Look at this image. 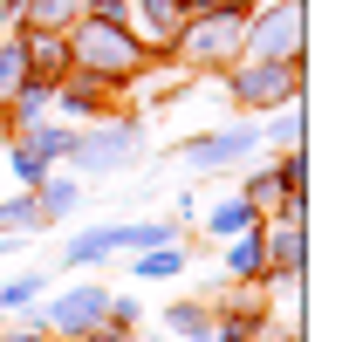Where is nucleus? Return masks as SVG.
<instances>
[{"label":"nucleus","mask_w":356,"mask_h":342,"mask_svg":"<svg viewBox=\"0 0 356 342\" xmlns=\"http://www.w3.org/2000/svg\"><path fill=\"white\" fill-rule=\"evenodd\" d=\"M7 254H14V233H0V260H7Z\"/></svg>","instance_id":"obj_26"},{"label":"nucleus","mask_w":356,"mask_h":342,"mask_svg":"<svg viewBox=\"0 0 356 342\" xmlns=\"http://www.w3.org/2000/svg\"><path fill=\"white\" fill-rule=\"evenodd\" d=\"M7 165H14V178H21V185H42V178H48V165L28 151V144H14V158H7Z\"/></svg>","instance_id":"obj_22"},{"label":"nucleus","mask_w":356,"mask_h":342,"mask_svg":"<svg viewBox=\"0 0 356 342\" xmlns=\"http://www.w3.org/2000/svg\"><path fill=\"white\" fill-rule=\"evenodd\" d=\"M83 171H131L137 158V124H110V130H89L76 137V151H69Z\"/></svg>","instance_id":"obj_4"},{"label":"nucleus","mask_w":356,"mask_h":342,"mask_svg":"<svg viewBox=\"0 0 356 342\" xmlns=\"http://www.w3.org/2000/svg\"><path fill=\"white\" fill-rule=\"evenodd\" d=\"M267 137H281V144L295 151V137H302V110H281V124H267Z\"/></svg>","instance_id":"obj_24"},{"label":"nucleus","mask_w":356,"mask_h":342,"mask_svg":"<svg viewBox=\"0 0 356 342\" xmlns=\"http://www.w3.org/2000/svg\"><path fill=\"white\" fill-rule=\"evenodd\" d=\"M185 267H192V260H185V247H178V240H165V247H144L131 274H137V281H178Z\"/></svg>","instance_id":"obj_10"},{"label":"nucleus","mask_w":356,"mask_h":342,"mask_svg":"<svg viewBox=\"0 0 356 342\" xmlns=\"http://www.w3.org/2000/svg\"><path fill=\"white\" fill-rule=\"evenodd\" d=\"M226 274H233V281H261V274H267L261 233H233V247H226Z\"/></svg>","instance_id":"obj_12"},{"label":"nucleus","mask_w":356,"mask_h":342,"mask_svg":"<svg viewBox=\"0 0 356 342\" xmlns=\"http://www.w3.org/2000/svg\"><path fill=\"white\" fill-rule=\"evenodd\" d=\"M42 315L48 336H83V329H96L103 315H110V288H62V295L48 301V308H35Z\"/></svg>","instance_id":"obj_2"},{"label":"nucleus","mask_w":356,"mask_h":342,"mask_svg":"<svg viewBox=\"0 0 356 342\" xmlns=\"http://www.w3.org/2000/svg\"><path fill=\"white\" fill-rule=\"evenodd\" d=\"M247 48H254V62H302V0H281L274 14H261Z\"/></svg>","instance_id":"obj_3"},{"label":"nucleus","mask_w":356,"mask_h":342,"mask_svg":"<svg viewBox=\"0 0 356 342\" xmlns=\"http://www.w3.org/2000/svg\"><path fill=\"white\" fill-rule=\"evenodd\" d=\"M254 219H261V206H247V199H220V206L206 213V233H213V240H233V233H254Z\"/></svg>","instance_id":"obj_11"},{"label":"nucleus","mask_w":356,"mask_h":342,"mask_svg":"<svg viewBox=\"0 0 356 342\" xmlns=\"http://www.w3.org/2000/svg\"><path fill=\"white\" fill-rule=\"evenodd\" d=\"M103 254H117V226H96V233H83V240H69V267H89V260H103Z\"/></svg>","instance_id":"obj_16"},{"label":"nucleus","mask_w":356,"mask_h":342,"mask_svg":"<svg viewBox=\"0 0 356 342\" xmlns=\"http://www.w3.org/2000/svg\"><path fill=\"white\" fill-rule=\"evenodd\" d=\"M35 226H42L35 192H14V199H0V233H35Z\"/></svg>","instance_id":"obj_14"},{"label":"nucleus","mask_w":356,"mask_h":342,"mask_svg":"<svg viewBox=\"0 0 356 342\" xmlns=\"http://www.w3.org/2000/svg\"><path fill=\"white\" fill-rule=\"evenodd\" d=\"M0 342H55V336H42V329H28V322H14V329H0Z\"/></svg>","instance_id":"obj_25"},{"label":"nucleus","mask_w":356,"mask_h":342,"mask_svg":"<svg viewBox=\"0 0 356 342\" xmlns=\"http://www.w3.org/2000/svg\"><path fill=\"white\" fill-rule=\"evenodd\" d=\"M21 55H28V69H55V76H62V69H69V42H62V35H28V42H21Z\"/></svg>","instance_id":"obj_13"},{"label":"nucleus","mask_w":356,"mask_h":342,"mask_svg":"<svg viewBox=\"0 0 356 342\" xmlns=\"http://www.w3.org/2000/svg\"><path fill=\"white\" fill-rule=\"evenodd\" d=\"M28 76H35V69H28V55H21V42H14V48H0V103H14Z\"/></svg>","instance_id":"obj_17"},{"label":"nucleus","mask_w":356,"mask_h":342,"mask_svg":"<svg viewBox=\"0 0 356 342\" xmlns=\"http://www.w3.org/2000/svg\"><path fill=\"white\" fill-rule=\"evenodd\" d=\"M137 7H144V28H151L158 42L178 35V21H185V7H178V0H137Z\"/></svg>","instance_id":"obj_19"},{"label":"nucleus","mask_w":356,"mask_h":342,"mask_svg":"<svg viewBox=\"0 0 356 342\" xmlns=\"http://www.w3.org/2000/svg\"><path fill=\"white\" fill-rule=\"evenodd\" d=\"M254 144H261V130L233 124V130H213V137H192L185 144V165L192 171H226V165H240V151H254Z\"/></svg>","instance_id":"obj_6"},{"label":"nucleus","mask_w":356,"mask_h":342,"mask_svg":"<svg viewBox=\"0 0 356 342\" xmlns=\"http://www.w3.org/2000/svg\"><path fill=\"white\" fill-rule=\"evenodd\" d=\"M42 288H48L42 274H14V281H0V308H28Z\"/></svg>","instance_id":"obj_20"},{"label":"nucleus","mask_w":356,"mask_h":342,"mask_svg":"<svg viewBox=\"0 0 356 342\" xmlns=\"http://www.w3.org/2000/svg\"><path fill=\"white\" fill-rule=\"evenodd\" d=\"M213 322H220V308H206V301H178L165 308V329L178 342H213Z\"/></svg>","instance_id":"obj_9"},{"label":"nucleus","mask_w":356,"mask_h":342,"mask_svg":"<svg viewBox=\"0 0 356 342\" xmlns=\"http://www.w3.org/2000/svg\"><path fill=\"white\" fill-rule=\"evenodd\" d=\"M240 199H247V206H274V199H281V171H274V165H267V171H254Z\"/></svg>","instance_id":"obj_21"},{"label":"nucleus","mask_w":356,"mask_h":342,"mask_svg":"<svg viewBox=\"0 0 356 342\" xmlns=\"http://www.w3.org/2000/svg\"><path fill=\"white\" fill-rule=\"evenodd\" d=\"M21 144H28L42 165H55V158H69V151H76V130H35V137H21Z\"/></svg>","instance_id":"obj_18"},{"label":"nucleus","mask_w":356,"mask_h":342,"mask_svg":"<svg viewBox=\"0 0 356 342\" xmlns=\"http://www.w3.org/2000/svg\"><path fill=\"white\" fill-rule=\"evenodd\" d=\"M76 14V0H28V21L35 28H48V21H69Z\"/></svg>","instance_id":"obj_23"},{"label":"nucleus","mask_w":356,"mask_h":342,"mask_svg":"<svg viewBox=\"0 0 356 342\" xmlns=\"http://www.w3.org/2000/svg\"><path fill=\"white\" fill-rule=\"evenodd\" d=\"M295 83H302V62H254L233 89L247 110H274V103H295Z\"/></svg>","instance_id":"obj_5"},{"label":"nucleus","mask_w":356,"mask_h":342,"mask_svg":"<svg viewBox=\"0 0 356 342\" xmlns=\"http://www.w3.org/2000/svg\"><path fill=\"white\" fill-rule=\"evenodd\" d=\"M117 14H124V7H96L83 28H76V42H69V62H83L89 76H103V83L131 76L137 62H144V48L117 28Z\"/></svg>","instance_id":"obj_1"},{"label":"nucleus","mask_w":356,"mask_h":342,"mask_svg":"<svg viewBox=\"0 0 356 342\" xmlns=\"http://www.w3.org/2000/svg\"><path fill=\"white\" fill-rule=\"evenodd\" d=\"M233 48H240V14H226V21H199V28L185 35V62L220 69V62H233Z\"/></svg>","instance_id":"obj_7"},{"label":"nucleus","mask_w":356,"mask_h":342,"mask_svg":"<svg viewBox=\"0 0 356 342\" xmlns=\"http://www.w3.org/2000/svg\"><path fill=\"white\" fill-rule=\"evenodd\" d=\"M35 206H42V226H55V219L76 206V185H69V178H42V185H35Z\"/></svg>","instance_id":"obj_15"},{"label":"nucleus","mask_w":356,"mask_h":342,"mask_svg":"<svg viewBox=\"0 0 356 342\" xmlns=\"http://www.w3.org/2000/svg\"><path fill=\"white\" fill-rule=\"evenodd\" d=\"M261 260H267V274H281V281H302V260H309L302 219H281V233H261Z\"/></svg>","instance_id":"obj_8"}]
</instances>
